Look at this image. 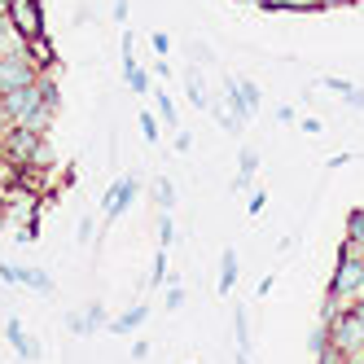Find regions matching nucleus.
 <instances>
[{
	"label": "nucleus",
	"instance_id": "1",
	"mask_svg": "<svg viewBox=\"0 0 364 364\" xmlns=\"http://www.w3.org/2000/svg\"><path fill=\"white\" fill-rule=\"evenodd\" d=\"M0 123L5 127H31V132H44V127L53 123V106L44 101L40 80L31 88H18L9 97H0Z\"/></svg>",
	"mask_w": 364,
	"mask_h": 364
},
{
	"label": "nucleus",
	"instance_id": "2",
	"mask_svg": "<svg viewBox=\"0 0 364 364\" xmlns=\"http://www.w3.org/2000/svg\"><path fill=\"white\" fill-rule=\"evenodd\" d=\"M0 154L18 167H44L48 149H44V132H31V127H5L0 136Z\"/></svg>",
	"mask_w": 364,
	"mask_h": 364
},
{
	"label": "nucleus",
	"instance_id": "3",
	"mask_svg": "<svg viewBox=\"0 0 364 364\" xmlns=\"http://www.w3.org/2000/svg\"><path fill=\"white\" fill-rule=\"evenodd\" d=\"M40 75H44V70L31 62L27 44L18 40L14 48H5V53H0V97H9V92H18V88H31Z\"/></svg>",
	"mask_w": 364,
	"mask_h": 364
},
{
	"label": "nucleus",
	"instance_id": "4",
	"mask_svg": "<svg viewBox=\"0 0 364 364\" xmlns=\"http://www.w3.org/2000/svg\"><path fill=\"white\" fill-rule=\"evenodd\" d=\"M325 294H329V303H338V307H351L355 299H364V259H338Z\"/></svg>",
	"mask_w": 364,
	"mask_h": 364
},
{
	"label": "nucleus",
	"instance_id": "5",
	"mask_svg": "<svg viewBox=\"0 0 364 364\" xmlns=\"http://www.w3.org/2000/svg\"><path fill=\"white\" fill-rule=\"evenodd\" d=\"M5 9H9V22H14V36L22 44H31V40H44V5L40 0H5Z\"/></svg>",
	"mask_w": 364,
	"mask_h": 364
},
{
	"label": "nucleus",
	"instance_id": "6",
	"mask_svg": "<svg viewBox=\"0 0 364 364\" xmlns=\"http://www.w3.org/2000/svg\"><path fill=\"white\" fill-rule=\"evenodd\" d=\"M136 189H141V180H136V176H119L114 185L106 189V198H101V215H106V224H119V215L127 211V206H132Z\"/></svg>",
	"mask_w": 364,
	"mask_h": 364
},
{
	"label": "nucleus",
	"instance_id": "7",
	"mask_svg": "<svg viewBox=\"0 0 364 364\" xmlns=\"http://www.w3.org/2000/svg\"><path fill=\"white\" fill-rule=\"evenodd\" d=\"M0 281L5 285H27V290H36V294H53L58 290L53 277H48L44 268H18V264H9V259H0Z\"/></svg>",
	"mask_w": 364,
	"mask_h": 364
},
{
	"label": "nucleus",
	"instance_id": "8",
	"mask_svg": "<svg viewBox=\"0 0 364 364\" xmlns=\"http://www.w3.org/2000/svg\"><path fill=\"white\" fill-rule=\"evenodd\" d=\"M136 40H132V31H123V80H127V88L132 92H149V70H141L136 66Z\"/></svg>",
	"mask_w": 364,
	"mask_h": 364
},
{
	"label": "nucleus",
	"instance_id": "9",
	"mask_svg": "<svg viewBox=\"0 0 364 364\" xmlns=\"http://www.w3.org/2000/svg\"><path fill=\"white\" fill-rule=\"evenodd\" d=\"M5 338H9V347L22 355V360H40V347H36V338L22 329V321L18 316H9V325H5Z\"/></svg>",
	"mask_w": 364,
	"mask_h": 364
},
{
	"label": "nucleus",
	"instance_id": "10",
	"mask_svg": "<svg viewBox=\"0 0 364 364\" xmlns=\"http://www.w3.org/2000/svg\"><path fill=\"white\" fill-rule=\"evenodd\" d=\"M149 321V307L145 303H132L127 311H119V316L110 321V333H132V329H141Z\"/></svg>",
	"mask_w": 364,
	"mask_h": 364
},
{
	"label": "nucleus",
	"instance_id": "11",
	"mask_svg": "<svg viewBox=\"0 0 364 364\" xmlns=\"http://www.w3.org/2000/svg\"><path fill=\"white\" fill-rule=\"evenodd\" d=\"M215 290H220V294H232V290H237V250H224V259H220V281H215Z\"/></svg>",
	"mask_w": 364,
	"mask_h": 364
},
{
	"label": "nucleus",
	"instance_id": "12",
	"mask_svg": "<svg viewBox=\"0 0 364 364\" xmlns=\"http://www.w3.org/2000/svg\"><path fill=\"white\" fill-rule=\"evenodd\" d=\"M255 171H259V154L255 149H237V180H232V189H250Z\"/></svg>",
	"mask_w": 364,
	"mask_h": 364
},
{
	"label": "nucleus",
	"instance_id": "13",
	"mask_svg": "<svg viewBox=\"0 0 364 364\" xmlns=\"http://www.w3.org/2000/svg\"><path fill=\"white\" fill-rule=\"evenodd\" d=\"M224 97H228V114H232V119H237V123L246 127V119H250L255 110H250V106H246V101H242V92H237V88H232V80L224 84Z\"/></svg>",
	"mask_w": 364,
	"mask_h": 364
},
{
	"label": "nucleus",
	"instance_id": "14",
	"mask_svg": "<svg viewBox=\"0 0 364 364\" xmlns=\"http://www.w3.org/2000/svg\"><path fill=\"white\" fill-rule=\"evenodd\" d=\"M232 329H237V351L250 355V316H246V307L232 311Z\"/></svg>",
	"mask_w": 364,
	"mask_h": 364
},
{
	"label": "nucleus",
	"instance_id": "15",
	"mask_svg": "<svg viewBox=\"0 0 364 364\" xmlns=\"http://www.w3.org/2000/svg\"><path fill=\"white\" fill-rule=\"evenodd\" d=\"M18 180H22V167L9 163L5 154H0V193H14V189H18Z\"/></svg>",
	"mask_w": 364,
	"mask_h": 364
},
{
	"label": "nucleus",
	"instance_id": "16",
	"mask_svg": "<svg viewBox=\"0 0 364 364\" xmlns=\"http://www.w3.org/2000/svg\"><path fill=\"white\" fill-rule=\"evenodd\" d=\"M307 351L311 355H325L329 351V325H311L307 329Z\"/></svg>",
	"mask_w": 364,
	"mask_h": 364
},
{
	"label": "nucleus",
	"instance_id": "17",
	"mask_svg": "<svg viewBox=\"0 0 364 364\" xmlns=\"http://www.w3.org/2000/svg\"><path fill=\"white\" fill-rule=\"evenodd\" d=\"M154 202H159V211L171 215V206H176V185L171 180H159V185H154Z\"/></svg>",
	"mask_w": 364,
	"mask_h": 364
},
{
	"label": "nucleus",
	"instance_id": "18",
	"mask_svg": "<svg viewBox=\"0 0 364 364\" xmlns=\"http://www.w3.org/2000/svg\"><path fill=\"white\" fill-rule=\"evenodd\" d=\"M232 88L242 92V101L250 110H259V101H264V92H259V84H250V80H232Z\"/></svg>",
	"mask_w": 364,
	"mask_h": 364
},
{
	"label": "nucleus",
	"instance_id": "19",
	"mask_svg": "<svg viewBox=\"0 0 364 364\" xmlns=\"http://www.w3.org/2000/svg\"><path fill=\"white\" fill-rule=\"evenodd\" d=\"M154 101H159V119H163L167 127H176L180 119H176V106H171V97H167V92L159 88V92H154Z\"/></svg>",
	"mask_w": 364,
	"mask_h": 364
},
{
	"label": "nucleus",
	"instance_id": "20",
	"mask_svg": "<svg viewBox=\"0 0 364 364\" xmlns=\"http://www.w3.org/2000/svg\"><path fill=\"white\" fill-rule=\"evenodd\" d=\"M176 237H180V228H176V220H171V215L163 211V215H159V242H163V250H167V246H171Z\"/></svg>",
	"mask_w": 364,
	"mask_h": 364
},
{
	"label": "nucleus",
	"instance_id": "21",
	"mask_svg": "<svg viewBox=\"0 0 364 364\" xmlns=\"http://www.w3.org/2000/svg\"><path fill=\"white\" fill-rule=\"evenodd\" d=\"M9 40H18V36H14V22H9V9H5V0H0V53L9 48Z\"/></svg>",
	"mask_w": 364,
	"mask_h": 364
},
{
	"label": "nucleus",
	"instance_id": "22",
	"mask_svg": "<svg viewBox=\"0 0 364 364\" xmlns=\"http://www.w3.org/2000/svg\"><path fill=\"white\" fill-rule=\"evenodd\" d=\"M347 237H351V242H360V246H364V211H360V206H355V211H351V215H347Z\"/></svg>",
	"mask_w": 364,
	"mask_h": 364
},
{
	"label": "nucleus",
	"instance_id": "23",
	"mask_svg": "<svg viewBox=\"0 0 364 364\" xmlns=\"http://www.w3.org/2000/svg\"><path fill=\"white\" fill-rule=\"evenodd\" d=\"M167 281V250L154 255V268H149V285H163Z\"/></svg>",
	"mask_w": 364,
	"mask_h": 364
},
{
	"label": "nucleus",
	"instance_id": "24",
	"mask_svg": "<svg viewBox=\"0 0 364 364\" xmlns=\"http://www.w3.org/2000/svg\"><path fill=\"white\" fill-rule=\"evenodd\" d=\"M141 119V136L145 141H159V119H154V110H145V114H136Z\"/></svg>",
	"mask_w": 364,
	"mask_h": 364
},
{
	"label": "nucleus",
	"instance_id": "25",
	"mask_svg": "<svg viewBox=\"0 0 364 364\" xmlns=\"http://www.w3.org/2000/svg\"><path fill=\"white\" fill-rule=\"evenodd\" d=\"M84 321H88V333H92V329H101V325H106V307H101V303H88Z\"/></svg>",
	"mask_w": 364,
	"mask_h": 364
},
{
	"label": "nucleus",
	"instance_id": "26",
	"mask_svg": "<svg viewBox=\"0 0 364 364\" xmlns=\"http://www.w3.org/2000/svg\"><path fill=\"white\" fill-rule=\"evenodd\" d=\"M215 123L224 127V132H228V136H237V132H242V123H237V119H232V114H228L224 106H215Z\"/></svg>",
	"mask_w": 364,
	"mask_h": 364
},
{
	"label": "nucleus",
	"instance_id": "27",
	"mask_svg": "<svg viewBox=\"0 0 364 364\" xmlns=\"http://www.w3.org/2000/svg\"><path fill=\"white\" fill-rule=\"evenodd\" d=\"M167 311H180V307H185V285H167Z\"/></svg>",
	"mask_w": 364,
	"mask_h": 364
},
{
	"label": "nucleus",
	"instance_id": "28",
	"mask_svg": "<svg viewBox=\"0 0 364 364\" xmlns=\"http://www.w3.org/2000/svg\"><path fill=\"white\" fill-rule=\"evenodd\" d=\"M338 259H364V246L351 242V237H343V246H338Z\"/></svg>",
	"mask_w": 364,
	"mask_h": 364
},
{
	"label": "nucleus",
	"instance_id": "29",
	"mask_svg": "<svg viewBox=\"0 0 364 364\" xmlns=\"http://www.w3.org/2000/svg\"><path fill=\"white\" fill-rule=\"evenodd\" d=\"M189 101H193V106H211V101H206V92H202V84H198V75H189Z\"/></svg>",
	"mask_w": 364,
	"mask_h": 364
},
{
	"label": "nucleus",
	"instance_id": "30",
	"mask_svg": "<svg viewBox=\"0 0 364 364\" xmlns=\"http://www.w3.org/2000/svg\"><path fill=\"white\" fill-rule=\"evenodd\" d=\"M325 88H329L333 97H347V92H351L355 84H351V80H338V75H329V80H325Z\"/></svg>",
	"mask_w": 364,
	"mask_h": 364
},
{
	"label": "nucleus",
	"instance_id": "31",
	"mask_svg": "<svg viewBox=\"0 0 364 364\" xmlns=\"http://www.w3.org/2000/svg\"><path fill=\"white\" fill-rule=\"evenodd\" d=\"M264 9H268V14H294L299 0H264Z\"/></svg>",
	"mask_w": 364,
	"mask_h": 364
},
{
	"label": "nucleus",
	"instance_id": "32",
	"mask_svg": "<svg viewBox=\"0 0 364 364\" xmlns=\"http://www.w3.org/2000/svg\"><path fill=\"white\" fill-rule=\"evenodd\" d=\"M66 329H70V333H88V321H84V311H66Z\"/></svg>",
	"mask_w": 364,
	"mask_h": 364
},
{
	"label": "nucleus",
	"instance_id": "33",
	"mask_svg": "<svg viewBox=\"0 0 364 364\" xmlns=\"http://www.w3.org/2000/svg\"><path fill=\"white\" fill-rule=\"evenodd\" d=\"M154 53H159V58L171 53V36H167V31H154Z\"/></svg>",
	"mask_w": 364,
	"mask_h": 364
},
{
	"label": "nucleus",
	"instance_id": "34",
	"mask_svg": "<svg viewBox=\"0 0 364 364\" xmlns=\"http://www.w3.org/2000/svg\"><path fill=\"white\" fill-rule=\"evenodd\" d=\"M246 206H250V215H264V206H268V193H264V189H259V193H250V202H246Z\"/></svg>",
	"mask_w": 364,
	"mask_h": 364
},
{
	"label": "nucleus",
	"instance_id": "35",
	"mask_svg": "<svg viewBox=\"0 0 364 364\" xmlns=\"http://www.w3.org/2000/svg\"><path fill=\"white\" fill-rule=\"evenodd\" d=\"M92 232H97V228H92V220H80V228H75V237H80V242L88 246V242H92Z\"/></svg>",
	"mask_w": 364,
	"mask_h": 364
},
{
	"label": "nucleus",
	"instance_id": "36",
	"mask_svg": "<svg viewBox=\"0 0 364 364\" xmlns=\"http://www.w3.org/2000/svg\"><path fill=\"white\" fill-rule=\"evenodd\" d=\"M343 101H347V106H351V110H364V88H351V92H347Z\"/></svg>",
	"mask_w": 364,
	"mask_h": 364
},
{
	"label": "nucleus",
	"instance_id": "37",
	"mask_svg": "<svg viewBox=\"0 0 364 364\" xmlns=\"http://www.w3.org/2000/svg\"><path fill=\"white\" fill-rule=\"evenodd\" d=\"M299 127H303V132H307V136H316V132H321V127H325V123H321V119H299Z\"/></svg>",
	"mask_w": 364,
	"mask_h": 364
},
{
	"label": "nucleus",
	"instance_id": "38",
	"mask_svg": "<svg viewBox=\"0 0 364 364\" xmlns=\"http://www.w3.org/2000/svg\"><path fill=\"white\" fill-rule=\"evenodd\" d=\"M189 145H193L189 132H176V154H189Z\"/></svg>",
	"mask_w": 364,
	"mask_h": 364
},
{
	"label": "nucleus",
	"instance_id": "39",
	"mask_svg": "<svg viewBox=\"0 0 364 364\" xmlns=\"http://www.w3.org/2000/svg\"><path fill=\"white\" fill-rule=\"evenodd\" d=\"M272 285H277V277H259V285H255V294H268Z\"/></svg>",
	"mask_w": 364,
	"mask_h": 364
},
{
	"label": "nucleus",
	"instance_id": "40",
	"mask_svg": "<svg viewBox=\"0 0 364 364\" xmlns=\"http://www.w3.org/2000/svg\"><path fill=\"white\" fill-rule=\"evenodd\" d=\"M277 119H281V123H299V119H294V110H290V106H277Z\"/></svg>",
	"mask_w": 364,
	"mask_h": 364
},
{
	"label": "nucleus",
	"instance_id": "41",
	"mask_svg": "<svg viewBox=\"0 0 364 364\" xmlns=\"http://www.w3.org/2000/svg\"><path fill=\"white\" fill-rule=\"evenodd\" d=\"M311 9H321V0H299V9H294V14H311Z\"/></svg>",
	"mask_w": 364,
	"mask_h": 364
},
{
	"label": "nucleus",
	"instance_id": "42",
	"mask_svg": "<svg viewBox=\"0 0 364 364\" xmlns=\"http://www.w3.org/2000/svg\"><path fill=\"white\" fill-rule=\"evenodd\" d=\"M149 355V343H132V360H145Z\"/></svg>",
	"mask_w": 364,
	"mask_h": 364
},
{
	"label": "nucleus",
	"instance_id": "43",
	"mask_svg": "<svg viewBox=\"0 0 364 364\" xmlns=\"http://www.w3.org/2000/svg\"><path fill=\"white\" fill-rule=\"evenodd\" d=\"M343 5H355V0H321V9H343Z\"/></svg>",
	"mask_w": 364,
	"mask_h": 364
},
{
	"label": "nucleus",
	"instance_id": "44",
	"mask_svg": "<svg viewBox=\"0 0 364 364\" xmlns=\"http://www.w3.org/2000/svg\"><path fill=\"white\" fill-rule=\"evenodd\" d=\"M351 316H355V321L364 325V299H355V303H351Z\"/></svg>",
	"mask_w": 364,
	"mask_h": 364
},
{
	"label": "nucleus",
	"instance_id": "45",
	"mask_svg": "<svg viewBox=\"0 0 364 364\" xmlns=\"http://www.w3.org/2000/svg\"><path fill=\"white\" fill-rule=\"evenodd\" d=\"M237 5H255V9H264V0H237Z\"/></svg>",
	"mask_w": 364,
	"mask_h": 364
},
{
	"label": "nucleus",
	"instance_id": "46",
	"mask_svg": "<svg viewBox=\"0 0 364 364\" xmlns=\"http://www.w3.org/2000/svg\"><path fill=\"white\" fill-rule=\"evenodd\" d=\"M237 364H250V355H242V351H237Z\"/></svg>",
	"mask_w": 364,
	"mask_h": 364
},
{
	"label": "nucleus",
	"instance_id": "47",
	"mask_svg": "<svg viewBox=\"0 0 364 364\" xmlns=\"http://www.w3.org/2000/svg\"><path fill=\"white\" fill-rule=\"evenodd\" d=\"M5 224H9V215H0V232H5Z\"/></svg>",
	"mask_w": 364,
	"mask_h": 364
},
{
	"label": "nucleus",
	"instance_id": "48",
	"mask_svg": "<svg viewBox=\"0 0 364 364\" xmlns=\"http://www.w3.org/2000/svg\"><path fill=\"white\" fill-rule=\"evenodd\" d=\"M333 364H347V360H343V355H338V351H333Z\"/></svg>",
	"mask_w": 364,
	"mask_h": 364
},
{
	"label": "nucleus",
	"instance_id": "49",
	"mask_svg": "<svg viewBox=\"0 0 364 364\" xmlns=\"http://www.w3.org/2000/svg\"><path fill=\"white\" fill-rule=\"evenodd\" d=\"M0 215H5V193H0Z\"/></svg>",
	"mask_w": 364,
	"mask_h": 364
}]
</instances>
